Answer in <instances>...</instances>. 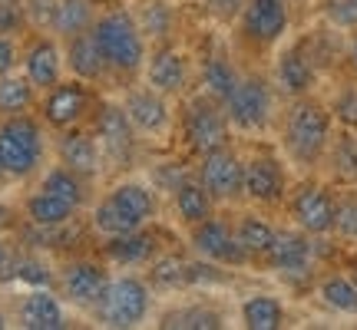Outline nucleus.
Masks as SVG:
<instances>
[{
    "label": "nucleus",
    "mask_w": 357,
    "mask_h": 330,
    "mask_svg": "<svg viewBox=\"0 0 357 330\" xmlns=\"http://www.w3.org/2000/svg\"><path fill=\"white\" fill-rule=\"evenodd\" d=\"M86 221L96 238L153 225L159 221V191L153 189V182L119 175L102 189V195L93 198V205L86 208Z\"/></svg>",
    "instance_id": "obj_1"
},
{
    "label": "nucleus",
    "mask_w": 357,
    "mask_h": 330,
    "mask_svg": "<svg viewBox=\"0 0 357 330\" xmlns=\"http://www.w3.org/2000/svg\"><path fill=\"white\" fill-rule=\"evenodd\" d=\"M89 33L100 43L102 56L109 63L116 89L129 86V83H136L142 77V66H146V56H149V40L142 37L139 20H136L129 3L100 7Z\"/></svg>",
    "instance_id": "obj_2"
},
{
    "label": "nucleus",
    "mask_w": 357,
    "mask_h": 330,
    "mask_svg": "<svg viewBox=\"0 0 357 330\" xmlns=\"http://www.w3.org/2000/svg\"><path fill=\"white\" fill-rule=\"evenodd\" d=\"M86 126L93 129V136L100 142L106 178L129 175L146 159V142L136 132V126L129 123L119 96H100V102H96V109H93Z\"/></svg>",
    "instance_id": "obj_3"
},
{
    "label": "nucleus",
    "mask_w": 357,
    "mask_h": 330,
    "mask_svg": "<svg viewBox=\"0 0 357 330\" xmlns=\"http://www.w3.org/2000/svg\"><path fill=\"white\" fill-rule=\"evenodd\" d=\"M47 132L50 129L33 113L0 119V165L10 182H26L47 168V155L53 149Z\"/></svg>",
    "instance_id": "obj_4"
},
{
    "label": "nucleus",
    "mask_w": 357,
    "mask_h": 330,
    "mask_svg": "<svg viewBox=\"0 0 357 330\" xmlns=\"http://www.w3.org/2000/svg\"><path fill=\"white\" fill-rule=\"evenodd\" d=\"M176 136L192 159L231 146V126L229 116H225V106L199 93V89H192L189 96L178 100Z\"/></svg>",
    "instance_id": "obj_5"
},
{
    "label": "nucleus",
    "mask_w": 357,
    "mask_h": 330,
    "mask_svg": "<svg viewBox=\"0 0 357 330\" xmlns=\"http://www.w3.org/2000/svg\"><path fill=\"white\" fill-rule=\"evenodd\" d=\"M331 123L334 116L324 102L311 100V96H298L284 116V132H281L284 152L298 165L321 162V155L328 152V142H331Z\"/></svg>",
    "instance_id": "obj_6"
},
{
    "label": "nucleus",
    "mask_w": 357,
    "mask_h": 330,
    "mask_svg": "<svg viewBox=\"0 0 357 330\" xmlns=\"http://www.w3.org/2000/svg\"><path fill=\"white\" fill-rule=\"evenodd\" d=\"M153 304L155 291L149 288V281L136 271H123V274H113L100 307L93 311V317L100 320L102 327L129 330L153 317Z\"/></svg>",
    "instance_id": "obj_7"
},
{
    "label": "nucleus",
    "mask_w": 357,
    "mask_h": 330,
    "mask_svg": "<svg viewBox=\"0 0 357 330\" xmlns=\"http://www.w3.org/2000/svg\"><path fill=\"white\" fill-rule=\"evenodd\" d=\"M119 102L126 109L129 123L136 126L142 142H169L176 136V100H169L166 93L153 89L149 83H129L119 89Z\"/></svg>",
    "instance_id": "obj_8"
},
{
    "label": "nucleus",
    "mask_w": 357,
    "mask_h": 330,
    "mask_svg": "<svg viewBox=\"0 0 357 330\" xmlns=\"http://www.w3.org/2000/svg\"><path fill=\"white\" fill-rule=\"evenodd\" d=\"M109 281H113L109 265L96 251L70 254L63 265L56 267V294L63 297V304L77 307V311H86V314H93L100 307Z\"/></svg>",
    "instance_id": "obj_9"
},
{
    "label": "nucleus",
    "mask_w": 357,
    "mask_h": 330,
    "mask_svg": "<svg viewBox=\"0 0 357 330\" xmlns=\"http://www.w3.org/2000/svg\"><path fill=\"white\" fill-rule=\"evenodd\" d=\"M100 89L83 83L77 77H63L56 86H50L37 102V116L50 132H63L73 126H86L96 102H100Z\"/></svg>",
    "instance_id": "obj_10"
},
{
    "label": "nucleus",
    "mask_w": 357,
    "mask_h": 330,
    "mask_svg": "<svg viewBox=\"0 0 357 330\" xmlns=\"http://www.w3.org/2000/svg\"><path fill=\"white\" fill-rule=\"evenodd\" d=\"M139 79L178 102L182 96H189L192 86H195V60H192V53L185 47H178V40L153 43Z\"/></svg>",
    "instance_id": "obj_11"
},
{
    "label": "nucleus",
    "mask_w": 357,
    "mask_h": 330,
    "mask_svg": "<svg viewBox=\"0 0 357 330\" xmlns=\"http://www.w3.org/2000/svg\"><path fill=\"white\" fill-rule=\"evenodd\" d=\"M271 109H275V96H271V86H268L265 77H248L238 79V86L225 100V116H229V126L235 132H245V136H255V132H265L268 123H271Z\"/></svg>",
    "instance_id": "obj_12"
},
{
    "label": "nucleus",
    "mask_w": 357,
    "mask_h": 330,
    "mask_svg": "<svg viewBox=\"0 0 357 330\" xmlns=\"http://www.w3.org/2000/svg\"><path fill=\"white\" fill-rule=\"evenodd\" d=\"M162 231L159 221L142 225V228L123 231V235H109V238H96V254L116 271H142L162 251Z\"/></svg>",
    "instance_id": "obj_13"
},
{
    "label": "nucleus",
    "mask_w": 357,
    "mask_h": 330,
    "mask_svg": "<svg viewBox=\"0 0 357 330\" xmlns=\"http://www.w3.org/2000/svg\"><path fill=\"white\" fill-rule=\"evenodd\" d=\"M195 178L218 205L245 198V159L231 146L195 159Z\"/></svg>",
    "instance_id": "obj_14"
},
{
    "label": "nucleus",
    "mask_w": 357,
    "mask_h": 330,
    "mask_svg": "<svg viewBox=\"0 0 357 330\" xmlns=\"http://www.w3.org/2000/svg\"><path fill=\"white\" fill-rule=\"evenodd\" d=\"M189 248L199 258H208V261H215L222 267H245L252 265V258L248 251L242 248L238 242V235H235V225L225 221V218H205L199 225H192L189 228Z\"/></svg>",
    "instance_id": "obj_15"
},
{
    "label": "nucleus",
    "mask_w": 357,
    "mask_h": 330,
    "mask_svg": "<svg viewBox=\"0 0 357 330\" xmlns=\"http://www.w3.org/2000/svg\"><path fill=\"white\" fill-rule=\"evenodd\" d=\"M20 70L24 77L47 93L50 86H56L66 77V56H63V40L50 33V30H37L33 37L26 40V47L20 50Z\"/></svg>",
    "instance_id": "obj_16"
},
{
    "label": "nucleus",
    "mask_w": 357,
    "mask_h": 330,
    "mask_svg": "<svg viewBox=\"0 0 357 330\" xmlns=\"http://www.w3.org/2000/svg\"><path fill=\"white\" fill-rule=\"evenodd\" d=\"M53 155H56L60 165L73 168L77 175L89 178L93 185H100L106 178L100 142H96L89 126H73V129H63V132H53Z\"/></svg>",
    "instance_id": "obj_17"
},
{
    "label": "nucleus",
    "mask_w": 357,
    "mask_h": 330,
    "mask_svg": "<svg viewBox=\"0 0 357 330\" xmlns=\"http://www.w3.org/2000/svg\"><path fill=\"white\" fill-rule=\"evenodd\" d=\"M288 24H291L288 0H248L238 17V33L245 43L268 50L288 33Z\"/></svg>",
    "instance_id": "obj_18"
},
{
    "label": "nucleus",
    "mask_w": 357,
    "mask_h": 330,
    "mask_svg": "<svg viewBox=\"0 0 357 330\" xmlns=\"http://www.w3.org/2000/svg\"><path fill=\"white\" fill-rule=\"evenodd\" d=\"M63 56H66V73H70V77L83 79V83H89V86H96V89H109V86L116 89L109 63H106L100 43L93 40L89 30L63 40Z\"/></svg>",
    "instance_id": "obj_19"
},
{
    "label": "nucleus",
    "mask_w": 357,
    "mask_h": 330,
    "mask_svg": "<svg viewBox=\"0 0 357 330\" xmlns=\"http://www.w3.org/2000/svg\"><path fill=\"white\" fill-rule=\"evenodd\" d=\"M288 195V172L281 159L258 152L245 159V198L255 205H278Z\"/></svg>",
    "instance_id": "obj_20"
},
{
    "label": "nucleus",
    "mask_w": 357,
    "mask_h": 330,
    "mask_svg": "<svg viewBox=\"0 0 357 330\" xmlns=\"http://www.w3.org/2000/svg\"><path fill=\"white\" fill-rule=\"evenodd\" d=\"M294 225L307 235H331L334 231V195L324 185L307 182L291 195L288 202Z\"/></svg>",
    "instance_id": "obj_21"
},
{
    "label": "nucleus",
    "mask_w": 357,
    "mask_h": 330,
    "mask_svg": "<svg viewBox=\"0 0 357 330\" xmlns=\"http://www.w3.org/2000/svg\"><path fill=\"white\" fill-rule=\"evenodd\" d=\"M265 261L275 271H281L284 278H305V274H311V261H314L311 235L307 231H278Z\"/></svg>",
    "instance_id": "obj_22"
},
{
    "label": "nucleus",
    "mask_w": 357,
    "mask_h": 330,
    "mask_svg": "<svg viewBox=\"0 0 357 330\" xmlns=\"http://www.w3.org/2000/svg\"><path fill=\"white\" fill-rule=\"evenodd\" d=\"M20 327L26 330H63L66 324V307L63 297L53 288H30V294H24L20 311H17Z\"/></svg>",
    "instance_id": "obj_23"
},
{
    "label": "nucleus",
    "mask_w": 357,
    "mask_h": 330,
    "mask_svg": "<svg viewBox=\"0 0 357 330\" xmlns=\"http://www.w3.org/2000/svg\"><path fill=\"white\" fill-rule=\"evenodd\" d=\"M136 20H139L142 37L153 43H166V40H176L178 33V7L176 0H136L129 3Z\"/></svg>",
    "instance_id": "obj_24"
},
{
    "label": "nucleus",
    "mask_w": 357,
    "mask_h": 330,
    "mask_svg": "<svg viewBox=\"0 0 357 330\" xmlns=\"http://www.w3.org/2000/svg\"><path fill=\"white\" fill-rule=\"evenodd\" d=\"M238 79H242V73H238L235 63H231L229 56H222V53H208V56L199 60V66H195V89L205 93V96H212V100L222 102V106H225V100L235 93Z\"/></svg>",
    "instance_id": "obj_25"
},
{
    "label": "nucleus",
    "mask_w": 357,
    "mask_h": 330,
    "mask_svg": "<svg viewBox=\"0 0 357 330\" xmlns=\"http://www.w3.org/2000/svg\"><path fill=\"white\" fill-rule=\"evenodd\" d=\"M314 79H318V70L311 63V56L305 53V47H291V50H284L278 56V63H275V83L291 100L307 96L314 89Z\"/></svg>",
    "instance_id": "obj_26"
},
{
    "label": "nucleus",
    "mask_w": 357,
    "mask_h": 330,
    "mask_svg": "<svg viewBox=\"0 0 357 330\" xmlns=\"http://www.w3.org/2000/svg\"><path fill=\"white\" fill-rule=\"evenodd\" d=\"M40 189L53 191L56 198H63V202H70L73 208H79V212H86L89 205H93V198H96V185H93L89 178L77 175L73 168H66V165H60V162L40 172Z\"/></svg>",
    "instance_id": "obj_27"
},
{
    "label": "nucleus",
    "mask_w": 357,
    "mask_h": 330,
    "mask_svg": "<svg viewBox=\"0 0 357 330\" xmlns=\"http://www.w3.org/2000/svg\"><path fill=\"white\" fill-rule=\"evenodd\" d=\"M142 278L149 281L155 294H172V291H189V258L182 251L162 248L149 265L142 267Z\"/></svg>",
    "instance_id": "obj_28"
},
{
    "label": "nucleus",
    "mask_w": 357,
    "mask_h": 330,
    "mask_svg": "<svg viewBox=\"0 0 357 330\" xmlns=\"http://www.w3.org/2000/svg\"><path fill=\"white\" fill-rule=\"evenodd\" d=\"M169 202H172V212H176V218L185 228L199 225L205 218H212L218 208V202L205 191V185L195 175H189L185 182H178L176 189L169 191Z\"/></svg>",
    "instance_id": "obj_29"
},
{
    "label": "nucleus",
    "mask_w": 357,
    "mask_h": 330,
    "mask_svg": "<svg viewBox=\"0 0 357 330\" xmlns=\"http://www.w3.org/2000/svg\"><path fill=\"white\" fill-rule=\"evenodd\" d=\"M20 212H24V221H30V225H66V221H73V218L83 215L79 208H73L70 202L56 198L53 191L40 189V185L24 198V208H20Z\"/></svg>",
    "instance_id": "obj_30"
},
{
    "label": "nucleus",
    "mask_w": 357,
    "mask_h": 330,
    "mask_svg": "<svg viewBox=\"0 0 357 330\" xmlns=\"http://www.w3.org/2000/svg\"><path fill=\"white\" fill-rule=\"evenodd\" d=\"M225 324V317L218 314L212 304H182L169 307L159 314L155 327L162 330H218Z\"/></svg>",
    "instance_id": "obj_31"
},
{
    "label": "nucleus",
    "mask_w": 357,
    "mask_h": 330,
    "mask_svg": "<svg viewBox=\"0 0 357 330\" xmlns=\"http://www.w3.org/2000/svg\"><path fill=\"white\" fill-rule=\"evenodd\" d=\"M96 0H56V13H53V24H50V33H56L60 40H70L89 30L93 20H96Z\"/></svg>",
    "instance_id": "obj_32"
},
{
    "label": "nucleus",
    "mask_w": 357,
    "mask_h": 330,
    "mask_svg": "<svg viewBox=\"0 0 357 330\" xmlns=\"http://www.w3.org/2000/svg\"><path fill=\"white\" fill-rule=\"evenodd\" d=\"M40 89L24 77V73H7L0 77V119H10V116H24L37 109V96Z\"/></svg>",
    "instance_id": "obj_33"
},
{
    "label": "nucleus",
    "mask_w": 357,
    "mask_h": 330,
    "mask_svg": "<svg viewBox=\"0 0 357 330\" xmlns=\"http://www.w3.org/2000/svg\"><path fill=\"white\" fill-rule=\"evenodd\" d=\"M328 165H331V175L337 182H344L347 189L357 185V136L354 129H344L341 136H334L328 142Z\"/></svg>",
    "instance_id": "obj_34"
},
{
    "label": "nucleus",
    "mask_w": 357,
    "mask_h": 330,
    "mask_svg": "<svg viewBox=\"0 0 357 330\" xmlns=\"http://www.w3.org/2000/svg\"><path fill=\"white\" fill-rule=\"evenodd\" d=\"M235 235H238V242H242V248L248 251L252 261H265L278 228H271L261 215H242L235 221Z\"/></svg>",
    "instance_id": "obj_35"
},
{
    "label": "nucleus",
    "mask_w": 357,
    "mask_h": 330,
    "mask_svg": "<svg viewBox=\"0 0 357 330\" xmlns=\"http://www.w3.org/2000/svg\"><path fill=\"white\" fill-rule=\"evenodd\" d=\"M242 320L248 330H278L284 324V307L271 294H252L242 301Z\"/></svg>",
    "instance_id": "obj_36"
},
{
    "label": "nucleus",
    "mask_w": 357,
    "mask_h": 330,
    "mask_svg": "<svg viewBox=\"0 0 357 330\" xmlns=\"http://www.w3.org/2000/svg\"><path fill=\"white\" fill-rule=\"evenodd\" d=\"M189 175H195V162H189V159L172 155V159H153L149 162V182H153V189L159 195H169L178 182H185Z\"/></svg>",
    "instance_id": "obj_37"
},
{
    "label": "nucleus",
    "mask_w": 357,
    "mask_h": 330,
    "mask_svg": "<svg viewBox=\"0 0 357 330\" xmlns=\"http://www.w3.org/2000/svg\"><path fill=\"white\" fill-rule=\"evenodd\" d=\"M321 301L337 311V314H351L357 317V284L347 274H331L321 281Z\"/></svg>",
    "instance_id": "obj_38"
},
{
    "label": "nucleus",
    "mask_w": 357,
    "mask_h": 330,
    "mask_svg": "<svg viewBox=\"0 0 357 330\" xmlns=\"http://www.w3.org/2000/svg\"><path fill=\"white\" fill-rule=\"evenodd\" d=\"M17 281L30 284V288H56L53 267L40 258V251H26V248H24V258H20V267H17Z\"/></svg>",
    "instance_id": "obj_39"
},
{
    "label": "nucleus",
    "mask_w": 357,
    "mask_h": 330,
    "mask_svg": "<svg viewBox=\"0 0 357 330\" xmlns=\"http://www.w3.org/2000/svg\"><path fill=\"white\" fill-rule=\"evenodd\" d=\"M334 231L344 242H357V191H344V198H334Z\"/></svg>",
    "instance_id": "obj_40"
},
{
    "label": "nucleus",
    "mask_w": 357,
    "mask_h": 330,
    "mask_svg": "<svg viewBox=\"0 0 357 330\" xmlns=\"http://www.w3.org/2000/svg\"><path fill=\"white\" fill-rule=\"evenodd\" d=\"M26 26H30V17H26L24 0H0V37H20Z\"/></svg>",
    "instance_id": "obj_41"
},
{
    "label": "nucleus",
    "mask_w": 357,
    "mask_h": 330,
    "mask_svg": "<svg viewBox=\"0 0 357 330\" xmlns=\"http://www.w3.org/2000/svg\"><path fill=\"white\" fill-rule=\"evenodd\" d=\"M20 258H24V244L10 242L7 235H0V284H13L17 281Z\"/></svg>",
    "instance_id": "obj_42"
},
{
    "label": "nucleus",
    "mask_w": 357,
    "mask_h": 330,
    "mask_svg": "<svg viewBox=\"0 0 357 330\" xmlns=\"http://www.w3.org/2000/svg\"><path fill=\"white\" fill-rule=\"evenodd\" d=\"M324 17L337 30H357V0H324Z\"/></svg>",
    "instance_id": "obj_43"
},
{
    "label": "nucleus",
    "mask_w": 357,
    "mask_h": 330,
    "mask_svg": "<svg viewBox=\"0 0 357 330\" xmlns=\"http://www.w3.org/2000/svg\"><path fill=\"white\" fill-rule=\"evenodd\" d=\"M331 116L344 129H354L357 132V86H347L337 93V100L331 106Z\"/></svg>",
    "instance_id": "obj_44"
},
{
    "label": "nucleus",
    "mask_w": 357,
    "mask_h": 330,
    "mask_svg": "<svg viewBox=\"0 0 357 330\" xmlns=\"http://www.w3.org/2000/svg\"><path fill=\"white\" fill-rule=\"evenodd\" d=\"M199 3H202V10L208 13L212 20H218V24H231V20L242 17L248 0H199Z\"/></svg>",
    "instance_id": "obj_45"
},
{
    "label": "nucleus",
    "mask_w": 357,
    "mask_h": 330,
    "mask_svg": "<svg viewBox=\"0 0 357 330\" xmlns=\"http://www.w3.org/2000/svg\"><path fill=\"white\" fill-rule=\"evenodd\" d=\"M24 7L33 30H50L53 13H56V0H24Z\"/></svg>",
    "instance_id": "obj_46"
},
{
    "label": "nucleus",
    "mask_w": 357,
    "mask_h": 330,
    "mask_svg": "<svg viewBox=\"0 0 357 330\" xmlns=\"http://www.w3.org/2000/svg\"><path fill=\"white\" fill-rule=\"evenodd\" d=\"M20 63V47H17V40L13 37H0V77H7L13 73Z\"/></svg>",
    "instance_id": "obj_47"
},
{
    "label": "nucleus",
    "mask_w": 357,
    "mask_h": 330,
    "mask_svg": "<svg viewBox=\"0 0 357 330\" xmlns=\"http://www.w3.org/2000/svg\"><path fill=\"white\" fill-rule=\"evenodd\" d=\"M20 212L13 208V205H7V202H0V235H10V231H17L20 228Z\"/></svg>",
    "instance_id": "obj_48"
},
{
    "label": "nucleus",
    "mask_w": 357,
    "mask_h": 330,
    "mask_svg": "<svg viewBox=\"0 0 357 330\" xmlns=\"http://www.w3.org/2000/svg\"><path fill=\"white\" fill-rule=\"evenodd\" d=\"M351 60H354V66H357V30H354V37H351Z\"/></svg>",
    "instance_id": "obj_49"
},
{
    "label": "nucleus",
    "mask_w": 357,
    "mask_h": 330,
    "mask_svg": "<svg viewBox=\"0 0 357 330\" xmlns=\"http://www.w3.org/2000/svg\"><path fill=\"white\" fill-rule=\"evenodd\" d=\"M113 3H123V0H96V7H113Z\"/></svg>",
    "instance_id": "obj_50"
},
{
    "label": "nucleus",
    "mask_w": 357,
    "mask_h": 330,
    "mask_svg": "<svg viewBox=\"0 0 357 330\" xmlns=\"http://www.w3.org/2000/svg\"><path fill=\"white\" fill-rule=\"evenodd\" d=\"M7 182H10V175H7V172H3V165H0V185H7Z\"/></svg>",
    "instance_id": "obj_51"
},
{
    "label": "nucleus",
    "mask_w": 357,
    "mask_h": 330,
    "mask_svg": "<svg viewBox=\"0 0 357 330\" xmlns=\"http://www.w3.org/2000/svg\"><path fill=\"white\" fill-rule=\"evenodd\" d=\"M3 327H7V317H3V314H0V330H3Z\"/></svg>",
    "instance_id": "obj_52"
},
{
    "label": "nucleus",
    "mask_w": 357,
    "mask_h": 330,
    "mask_svg": "<svg viewBox=\"0 0 357 330\" xmlns=\"http://www.w3.org/2000/svg\"><path fill=\"white\" fill-rule=\"evenodd\" d=\"M351 278H354V284H357V271H354V274H351Z\"/></svg>",
    "instance_id": "obj_53"
},
{
    "label": "nucleus",
    "mask_w": 357,
    "mask_h": 330,
    "mask_svg": "<svg viewBox=\"0 0 357 330\" xmlns=\"http://www.w3.org/2000/svg\"><path fill=\"white\" fill-rule=\"evenodd\" d=\"M123 3H136V0H123Z\"/></svg>",
    "instance_id": "obj_54"
}]
</instances>
